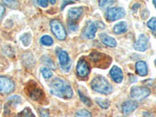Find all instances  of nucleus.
Returning <instances> with one entry per match:
<instances>
[{"label":"nucleus","instance_id":"obj_1","mask_svg":"<svg viewBox=\"0 0 156 117\" xmlns=\"http://www.w3.org/2000/svg\"><path fill=\"white\" fill-rule=\"evenodd\" d=\"M50 90L54 95L65 99L71 98L73 94L71 86L60 78H55L51 81L50 84Z\"/></svg>","mask_w":156,"mask_h":117},{"label":"nucleus","instance_id":"obj_2","mask_svg":"<svg viewBox=\"0 0 156 117\" xmlns=\"http://www.w3.org/2000/svg\"><path fill=\"white\" fill-rule=\"evenodd\" d=\"M91 88L96 92L104 94H109L112 92V86L108 83L106 78L101 76L94 77L90 83Z\"/></svg>","mask_w":156,"mask_h":117},{"label":"nucleus","instance_id":"obj_3","mask_svg":"<svg viewBox=\"0 0 156 117\" xmlns=\"http://www.w3.org/2000/svg\"><path fill=\"white\" fill-rule=\"evenodd\" d=\"M90 60L92 62L94 66L98 68L105 69L110 65L112 62V58L108 55L104 53H101L99 51H92L89 55Z\"/></svg>","mask_w":156,"mask_h":117},{"label":"nucleus","instance_id":"obj_4","mask_svg":"<svg viewBox=\"0 0 156 117\" xmlns=\"http://www.w3.org/2000/svg\"><path fill=\"white\" fill-rule=\"evenodd\" d=\"M27 93L29 97L33 99L34 101H41L44 98V92L38 86L37 83L34 81H30L27 83V86L26 87Z\"/></svg>","mask_w":156,"mask_h":117},{"label":"nucleus","instance_id":"obj_5","mask_svg":"<svg viewBox=\"0 0 156 117\" xmlns=\"http://www.w3.org/2000/svg\"><path fill=\"white\" fill-rule=\"evenodd\" d=\"M50 26H51V31L55 34V37L60 40L63 41L66 37V32L65 28H64L63 25L59 20L56 19L51 20L50 22Z\"/></svg>","mask_w":156,"mask_h":117},{"label":"nucleus","instance_id":"obj_6","mask_svg":"<svg viewBox=\"0 0 156 117\" xmlns=\"http://www.w3.org/2000/svg\"><path fill=\"white\" fill-rule=\"evenodd\" d=\"M151 94V90L147 87H133L130 90V96L132 98L137 101H140L150 95Z\"/></svg>","mask_w":156,"mask_h":117},{"label":"nucleus","instance_id":"obj_7","mask_svg":"<svg viewBox=\"0 0 156 117\" xmlns=\"http://www.w3.org/2000/svg\"><path fill=\"white\" fill-rule=\"evenodd\" d=\"M126 15V11L122 7L109 8L106 12V19L108 21H115L122 19Z\"/></svg>","mask_w":156,"mask_h":117},{"label":"nucleus","instance_id":"obj_8","mask_svg":"<svg viewBox=\"0 0 156 117\" xmlns=\"http://www.w3.org/2000/svg\"><path fill=\"white\" fill-rule=\"evenodd\" d=\"M15 84L10 78L0 76V94H9L14 90Z\"/></svg>","mask_w":156,"mask_h":117},{"label":"nucleus","instance_id":"obj_9","mask_svg":"<svg viewBox=\"0 0 156 117\" xmlns=\"http://www.w3.org/2000/svg\"><path fill=\"white\" fill-rule=\"evenodd\" d=\"M90 66L87 61L81 58L78 61L76 65V73L80 77H85L90 73Z\"/></svg>","mask_w":156,"mask_h":117},{"label":"nucleus","instance_id":"obj_10","mask_svg":"<svg viewBox=\"0 0 156 117\" xmlns=\"http://www.w3.org/2000/svg\"><path fill=\"white\" fill-rule=\"evenodd\" d=\"M133 48L139 51H145L148 48V37L144 34L139 35L137 41L133 44Z\"/></svg>","mask_w":156,"mask_h":117},{"label":"nucleus","instance_id":"obj_11","mask_svg":"<svg viewBox=\"0 0 156 117\" xmlns=\"http://www.w3.org/2000/svg\"><path fill=\"white\" fill-rule=\"evenodd\" d=\"M138 106V104L136 101H131V100H128V101H124L122 105V113L124 115H129L131 112H133Z\"/></svg>","mask_w":156,"mask_h":117},{"label":"nucleus","instance_id":"obj_12","mask_svg":"<svg viewBox=\"0 0 156 117\" xmlns=\"http://www.w3.org/2000/svg\"><path fill=\"white\" fill-rule=\"evenodd\" d=\"M110 76L112 77V80L115 83H121L123 80V74H122V71L119 67L116 66H112V68L110 69Z\"/></svg>","mask_w":156,"mask_h":117},{"label":"nucleus","instance_id":"obj_13","mask_svg":"<svg viewBox=\"0 0 156 117\" xmlns=\"http://www.w3.org/2000/svg\"><path fill=\"white\" fill-rule=\"evenodd\" d=\"M58 61L64 69H69L70 66V60L68 53L65 51H61L58 53Z\"/></svg>","mask_w":156,"mask_h":117},{"label":"nucleus","instance_id":"obj_14","mask_svg":"<svg viewBox=\"0 0 156 117\" xmlns=\"http://www.w3.org/2000/svg\"><path fill=\"white\" fill-rule=\"evenodd\" d=\"M83 12V9L82 7L71 8L68 11V16H69V20H71V21H74L80 18Z\"/></svg>","mask_w":156,"mask_h":117},{"label":"nucleus","instance_id":"obj_15","mask_svg":"<svg viewBox=\"0 0 156 117\" xmlns=\"http://www.w3.org/2000/svg\"><path fill=\"white\" fill-rule=\"evenodd\" d=\"M136 72L139 76H144L147 74V66L145 62L144 61H138L136 63Z\"/></svg>","mask_w":156,"mask_h":117},{"label":"nucleus","instance_id":"obj_16","mask_svg":"<svg viewBox=\"0 0 156 117\" xmlns=\"http://www.w3.org/2000/svg\"><path fill=\"white\" fill-rule=\"evenodd\" d=\"M100 39L101 42L104 44L108 47H115L116 46V41L115 38L112 37H110L106 34H100Z\"/></svg>","mask_w":156,"mask_h":117},{"label":"nucleus","instance_id":"obj_17","mask_svg":"<svg viewBox=\"0 0 156 117\" xmlns=\"http://www.w3.org/2000/svg\"><path fill=\"white\" fill-rule=\"evenodd\" d=\"M98 27L96 26L95 23H90V24L87 27V29H86L85 34L86 36L87 37V38L89 39H93L94 37H95V34L97 32Z\"/></svg>","mask_w":156,"mask_h":117},{"label":"nucleus","instance_id":"obj_18","mask_svg":"<svg viewBox=\"0 0 156 117\" xmlns=\"http://www.w3.org/2000/svg\"><path fill=\"white\" fill-rule=\"evenodd\" d=\"M127 30V23L124 21L119 22L117 24H115L113 27V31L115 34H120Z\"/></svg>","mask_w":156,"mask_h":117},{"label":"nucleus","instance_id":"obj_19","mask_svg":"<svg viewBox=\"0 0 156 117\" xmlns=\"http://www.w3.org/2000/svg\"><path fill=\"white\" fill-rule=\"evenodd\" d=\"M40 42L44 46H51L53 44V39L49 35H44L40 39Z\"/></svg>","mask_w":156,"mask_h":117},{"label":"nucleus","instance_id":"obj_20","mask_svg":"<svg viewBox=\"0 0 156 117\" xmlns=\"http://www.w3.org/2000/svg\"><path fill=\"white\" fill-rule=\"evenodd\" d=\"M20 41L24 46H28L31 43V34L30 33H25L20 37Z\"/></svg>","mask_w":156,"mask_h":117},{"label":"nucleus","instance_id":"obj_21","mask_svg":"<svg viewBox=\"0 0 156 117\" xmlns=\"http://www.w3.org/2000/svg\"><path fill=\"white\" fill-rule=\"evenodd\" d=\"M7 102L9 105H16L21 102V98L18 95H13L7 99Z\"/></svg>","mask_w":156,"mask_h":117},{"label":"nucleus","instance_id":"obj_22","mask_svg":"<svg viewBox=\"0 0 156 117\" xmlns=\"http://www.w3.org/2000/svg\"><path fill=\"white\" fill-rule=\"evenodd\" d=\"M16 117H35V115L33 114V112H31V110L30 108H25L22 112L18 113L16 115Z\"/></svg>","mask_w":156,"mask_h":117},{"label":"nucleus","instance_id":"obj_23","mask_svg":"<svg viewBox=\"0 0 156 117\" xmlns=\"http://www.w3.org/2000/svg\"><path fill=\"white\" fill-rule=\"evenodd\" d=\"M96 102H97L98 105H99L101 108H105V109L108 108L110 105V102L108 100L103 99V98H96Z\"/></svg>","mask_w":156,"mask_h":117},{"label":"nucleus","instance_id":"obj_24","mask_svg":"<svg viewBox=\"0 0 156 117\" xmlns=\"http://www.w3.org/2000/svg\"><path fill=\"white\" fill-rule=\"evenodd\" d=\"M147 27L149 29H151L153 33H156V17H152L147 21Z\"/></svg>","mask_w":156,"mask_h":117},{"label":"nucleus","instance_id":"obj_25","mask_svg":"<svg viewBox=\"0 0 156 117\" xmlns=\"http://www.w3.org/2000/svg\"><path fill=\"white\" fill-rule=\"evenodd\" d=\"M41 71L43 76H44V78H45V79H49V78H51V76H52V72H51V69L48 67L42 68V69H41Z\"/></svg>","mask_w":156,"mask_h":117},{"label":"nucleus","instance_id":"obj_26","mask_svg":"<svg viewBox=\"0 0 156 117\" xmlns=\"http://www.w3.org/2000/svg\"><path fill=\"white\" fill-rule=\"evenodd\" d=\"M76 117H91V114L86 109H81L76 113Z\"/></svg>","mask_w":156,"mask_h":117},{"label":"nucleus","instance_id":"obj_27","mask_svg":"<svg viewBox=\"0 0 156 117\" xmlns=\"http://www.w3.org/2000/svg\"><path fill=\"white\" fill-rule=\"evenodd\" d=\"M78 94H79V95H80V99H81V101H83V102L84 103V104H85L86 105H87V106H90V105H91V101H90V100L88 98L83 95V94H82L80 90H78Z\"/></svg>","mask_w":156,"mask_h":117},{"label":"nucleus","instance_id":"obj_28","mask_svg":"<svg viewBox=\"0 0 156 117\" xmlns=\"http://www.w3.org/2000/svg\"><path fill=\"white\" fill-rule=\"evenodd\" d=\"M114 1H100L99 2V5L101 8H106L108 6H110L111 5L114 4Z\"/></svg>","mask_w":156,"mask_h":117},{"label":"nucleus","instance_id":"obj_29","mask_svg":"<svg viewBox=\"0 0 156 117\" xmlns=\"http://www.w3.org/2000/svg\"><path fill=\"white\" fill-rule=\"evenodd\" d=\"M40 115L41 117H49V112L47 109H44V108H41L40 109Z\"/></svg>","mask_w":156,"mask_h":117},{"label":"nucleus","instance_id":"obj_30","mask_svg":"<svg viewBox=\"0 0 156 117\" xmlns=\"http://www.w3.org/2000/svg\"><path fill=\"white\" fill-rule=\"evenodd\" d=\"M37 4L39 5H41V7H47L48 5V2L46 0H38L37 1Z\"/></svg>","mask_w":156,"mask_h":117},{"label":"nucleus","instance_id":"obj_31","mask_svg":"<svg viewBox=\"0 0 156 117\" xmlns=\"http://www.w3.org/2000/svg\"><path fill=\"white\" fill-rule=\"evenodd\" d=\"M3 3L8 5V6H9V7H12L14 5H16L17 2L16 1H3Z\"/></svg>","mask_w":156,"mask_h":117},{"label":"nucleus","instance_id":"obj_32","mask_svg":"<svg viewBox=\"0 0 156 117\" xmlns=\"http://www.w3.org/2000/svg\"><path fill=\"white\" fill-rule=\"evenodd\" d=\"M69 28L72 30H75L77 29V25H76L73 21L69 22Z\"/></svg>","mask_w":156,"mask_h":117},{"label":"nucleus","instance_id":"obj_33","mask_svg":"<svg viewBox=\"0 0 156 117\" xmlns=\"http://www.w3.org/2000/svg\"><path fill=\"white\" fill-rule=\"evenodd\" d=\"M72 3H74V2H73V1H63V2H62V8H61V9H62V10L66 5H69V4H72Z\"/></svg>","mask_w":156,"mask_h":117},{"label":"nucleus","instance_id":"obj_34","mask_svg":"<svg viewBox=\"0 0 156 117\" xmlns=\"http://www.w3.org/2000/svg\"><path fill=\"white\" fill-rule=\"evenodd\" d=\"M4 12H5V7H4L2 4L0 3V20H1V18L3 16Z\"/></svg>","mask_w":156,"mask_h":117},{"label":"nucleus","instance_id":"obj_35","mask_svg":"<svg viewBox=\"0 0 156 117\" xmlns=\"http://www.w3.org/2000/svg\"><path fill=\"white\" fill-rule=\"evenodd\" d=\"M50 2H51V3L52 4V5H53V4H55L56 2H55V0H51V1H50Z\"/></svg>","mask_w":156,"mask_h":117},{"label":"nucleus","instance_id":"obj_36","mask_svg":"<svg viewBox=\"0 0 156 117\" xmlns=\"http://www.w3.org/2000/svg\"><path fill=\"white\" fill-rule=\"evenodd\" d=\"M153 4L155 5V8H156V1H153Z\"/></svg>","mask_w":156,"mask_h":117},{"label":"nucleus","instance_id":"obj_37","mask_svg":"<svg viewBox=\"0 0 156 117\" xmlns=\"http://www.w3.org/2000/svg\"><path fill=\"white\" fill-rule=\"evenodd\" d=\"M154 63H155V66H156V59H155V60H154Z\"/></svg>","mask_w":156,"mask_h":117}]
</instances>
